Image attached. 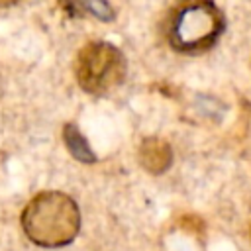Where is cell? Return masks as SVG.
Wrapping results in <instances>:
<instances>
[{
    "label": "cell",
    "mask_w": 251,
    "mask_h": 251,
    "mask_svg": "<svg viewBox=\"0 0 251 251\" xmlns=\"http://www.w3.org/2000/svg\"><path fill=\"white\" fill-rule=\"evenodd\" d=\"M226 20L212 0H178L167 22L169 45L182 55H200L216 45Z\"/></svg>",
    "instance_id": "obj_2"
},
{
    "label": "cell",
    "mask_w": 251,
    "mask_h": 251,
    "mask_svg": "<svg viewBox=\"0 0 251 251\" xmlns=\"http://www.w3.org/2000/svg\"><path fill=\"white\" fill-rule=\"evenodd\" d=\"M178 226H180L184 231L194 233V235H202V231H204V222H202V218H200V216H194V214L182 216L180 222H178Z\"/></svg>",
    "instance_id": "obj_7"
},
{
    "label": "cell",
    "mask_w": 251,
    "mask_h": 251,
    "mask_svg": "<svg viewBox=\"0 0 251 251\" xmlns=\"http://www.w3.org/2000/svg\"><path fill=\"white\" fill-rule=\"evenodd\" d=\"M63 139H65V145L69 147L71 155L75 159H78L80 163H94L96 161V155L92 153L88 141L84 139V135L80 133V129L75 126V124H67L63 127Z\"/></svg>",
    "instance_id": "obj_6"
},
{
    "label": "cell",
    "mask_w": 251,
    "mask_h": 251,
    "mask_svg": "<svg viewBox=\"0 0 251 251\" xmlns=\"http://www.w3.org/2000/svg\"><path fill=\"white\" fill-rule=\"evenodd\" d=\"M139 163L151 175H163L173 163V149L163 137H145L139 145Z\"/></svg>",
    "instance_id": "obj_4"
},
{
    "label": "cell",
    "mask_w": 251,
    "mask_h": 251,
    "mask_svg": "<svg viewBox=\"0 0 251 251\" xmlns=\"http://www.w3.org/2000/svg\"><path fill=\"white\" fill-rule=\"evenodd\" d=\"M61 10L71 18H96L102 22L114 20V10L106 0H59Z\"/></svg>",
    "instance_id": "obj_5"
},
{
    "label": "cell",
    "mask_w": 251,
    "mask_h": 251,
    "mask_svg": "<svg viewBox=\"0 0 251 251\" xmlns=\"http://www.w3.org/2000/svg\"><path fill=\"white\" fill-rule=\"evenodd\" d=\"M126 59L118 47L106 41H90L76 53L75 76L88 94H108L126 78Z\"/></svg>",
    "instance_id": "obj_3"
},
{
    "label": "cell",
    "mask_w": 251,
    "mask_h": 251,
    "mask_svg": "<svg viewBox=\"0 0 251 251\" xmlns=\"http://www.w3.org/2000/svg\"><path fill=\"white\" fill-rule=\"evenodd\" d=\"M16 2H20V0H0V6L6 8V6H12V4H16Z\"/></svg>",
    "instance_id": "obj_8"
},
{
    "label": "cell",
    "mask_w": 251,
    "mask_h": 251,
    "mask_svg": "<svg viewBox=\"0 0 251 251\" xmlns=\"http://www.w3.org/2000/svg\"><path fill=\"white\" fill-rule=\"evenodd\" d=\"M249 237H251V226H249Z\"/></svg>",
    "instance_id": "obj_9"
},
{
    "label": "cell",
    "mask_w": 251,
    "mask_h": 251,
    "mask_svg": "<svg viewBox=\"0 0 251 251\" xmlns=\"http://www.w3.org/2000/svg\"><path fill=\"white\" fill-rule=\"evenodd\" d=\"M22 227L29 241L41 247L69 245L80 229L76 202L59 190L35 194L22 212Z\"/></svg>",
    "instance_id": "obj_1"
}]
</instances>
